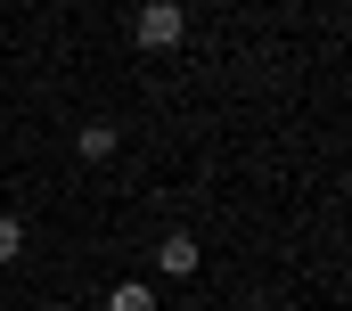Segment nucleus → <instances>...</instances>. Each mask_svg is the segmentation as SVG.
Wrapping results in <instances>:
<instances>
[{"label": "nucleus", "mask_w": 352, "mask_h": 311, "mask_svg": "<svg viewBox=\"0 0 352 311\" xmlns=\"http://www.w3.org/2000/svg\"><path fill=\"white\" fill-rule=\"evenodd\" d=\"M180 33H188L180 0H148V8H140V25H131V41H140V50H180Z\"/></svg>", "instance_id": "1"}, {"label": "nucleus", "mask_w": 352, "mask_h": 311, "mask_svg": "<svg viewBox=\"0 0 352 311\" xmlns=\"http://www.w3.org/2000/svg\"><path fill=\"white\" fill-rule=\"evenodd\" d=\"M156 270H164V279H188V270H197V237H164V246H156Z\"/></svg>", "instance_id": "2"}, {"label": "nucleus", "mask_w": 352, "mask_h": 311, "mask_svg": "<svg viewBox=\"0 0 352 311\" xmlns=\"http://www.w3.org/2000/svg\"><path fill=\"white\" fill-rule=\"evenodd\" d=\"M74 148H82L90 164H107V156H115V123H82V140H74Z\"/></svg>", "instance_id": "3"}, {"label": "nucleus", "mask_w": 352, "mask_h": 311, "mask_svg": "<svg viewBox=\"0 0 352 311\" xmlns=\"http://www.w3.org/2000/svg\"><path fill=\"white\" fill-rule=\"evenodd\" d=\"M107 311H156V295H148V287H140V279H123V287H115V295H107Z\"/></svg>", "instance_id": "4"}, {"label": "nucleus", "mask_w": 352, "mask_h": 311, "mask_svg": "<svg viewBox=\"0 0 352 311\" xmlns=\"http://www.w3.org/2000/svg\"><path fill=\"white\" fill-rule=\"evenodd\" d=\"M25 254V230H16V213H0V262H16Z\"/></svg>", "instance_id": "5"}, {"label": "nucleus", "mask_w": 352, "mask_h": 311, "mask_svg": "<svg viewBox=\"0 0 352 311\" xmlns=\"http://www.w3.org/2000/svg\"><path fill=\"white\" fill-rule=\"evenodd\" d=\"M50 311H66V303H50Z\"/></svg>", "instance_id": "6"}]
</instances>
